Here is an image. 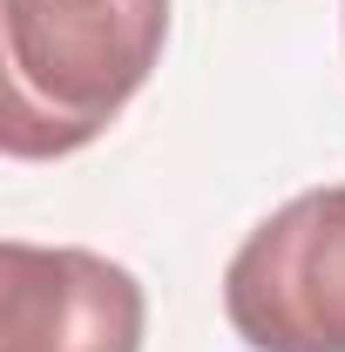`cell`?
I'll use <instances>...</instances> for the list:
<instances>
[{
	"mask_svg": "<svg viewBox=\"0 0 345 352\" xmlns=\"http://www.w3.org/2000/svg\"><path fill=\"white\" fill-rule=\"evenodd\" d=\"M170 41V0H0V149L75 156L129 109Z\"/></svg>",
	"mask_w": 345,
	"mask_h": 352,
	"instance_id": "cell-1",
	"label": "cell"
},
{
	"mask_svg": "<svg viewBox=\"0 0 345 352\" xmlns=\"http://www.w3.org/2000/svg\"><path fill=\"white\" fill-rule=\"evenodd\" d=\"M223 318L251 352H345V183L298 190L230 251Z\"/></svg>",
	"mask_w": 345,
	"mask_h": 352,
	"instance_id": "cell-2",
	"label": "cell"
},
{
	"mask_svg": "<svg viewBox=\"0 0 345 352\" xmlns=\"http://www.w3.org/2000/svg\"><path fill=\"white\" fill-rule=\"evenodd\" d=\"M149 298L88 244H0V352H142Z\"/></svg>",
	"mask_w": 345,
	"mask_h": 352,
	"instance_id": "cell-3",
	"label": "cell"
}]
</instances>
